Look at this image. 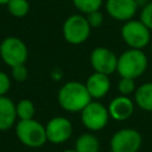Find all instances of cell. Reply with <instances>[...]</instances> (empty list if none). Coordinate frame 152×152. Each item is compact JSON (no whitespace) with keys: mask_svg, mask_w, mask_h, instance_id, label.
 Instances as JSON below:
<instances>
[{"mask_svg":"<svg viewBox=\"0 0 152 152\" xmlns=\"http://www.w3.org/2000/svg\"><path fill=\"white\" fill-rule=\"evenodd\" d=\"M137 89L135 87V82L134 78H129V77H121L118 82V90L120 93V95H131L132 93H134Z\"/></svg>","mask_w":152,"mask_h":152,"instance_id":"obj_20","label":"cell"},{"mask_svg":"<svg viewBox=\"0 0 152 152\" xmlns=\"http://www.w3.org/2000/svg\"><path fill=\"white\" fill-rule=\"evenodd\" d=\"M86 19H87L88 24L90 25V27H100L103 24V14L100 12V10L87 13Z\"/></svg>","mask_w":152,"mask_h":152,"instance_id":"obj_23","label":"cell"},{"mask_svg":"<svg viewBox=\"0 0 152 152\" xmlns=\"http://www.w3.org/2000/svg\"><path fill=\"white\" fill-rule=\"evenodd\" d=\"M8 1L10 0H0V5H7Z\"/></svg>","mask_w":152,"mask_h":152,"instance_id":"obj_25","label":"cell"},{"mask_svg":"<svg viewBox=\"0 0 152 152\" xmlns=\"http://www.w3.org/2000/svg\"><path fill=\"white\" fill-rule=\"evenodd\" d=\"M15 134L21 144L32 148H38L48 141L45 126L34 119L19 120L15 125Z\"/></svg>","mask_w":152,"mask_h":152,"instance_id":"obj_3","label":"cell"},{"mask_svg":"<svg viewBox=\"0 0 152 152\" xmlns=\"http://www.w3.org/2000/svg\"><path fill=\"white\" fill-rule=\"evenodd\" d=\"M10 88H11V78H10V76L5 71L0 70V96L6 95L8 93V90H10Z\"/></svg>","mask_w":152,"mask_h":152,"instance_id":"obj_24","label":"cell"},{"mask_svg":"<svg viewBox=\"0 0 152 152\" xmlns=\"http://www.w3.org/2000/svg\"><path fill=\"white\" fill-rule=\"evenodd\" d=\"M15 110H17V118L19 120H27V119H33L36 109L34 104L31 100L28 99H21L17 104H15Z\"/></svg>","mask_w":152,"mask_h":152,"instance_id":"obj_18","label":"cell"},{"mask_svg":"<svg viewBox=\"0 0 152 152\" xmlns=\"http://www.w3.org/2000/svg\"><path fill=\"white\" fill-rule=\"evenodd\" d=\"M77 152H100V141L93 133H83L75 141Z\"/></svg>","mask_w":152,"mask_h":152,"instance_id":"obj_16","label":"cell"},{"mask_svg":"<svg viewBox=\"0 0 152 152\" xmlns=\"http://www.w3.org/2000/svg\"><path fill=\"white\" fill-rule=\"evenodd\" d=\"M140 20L152 31V1L144 5L140 12Z\"/></svg>","mask_w":152,"mask_h":152,"instance_id":"obj_22","label":"cell"},{"mask_svg":"<svg viewBox=\"0 0 152 152\" xmlns=\"http://www.w3.org/2000/svg\"><path fill=\"white\" fill-rule=\"evenodd\" d=\"M48 141L52 144H63L68 141L72 134V124L64 116H55L45 125Z\"/></svg>","mask_w":152,"mask_h":152,"instance_id":"obj_10","label":"cell"},{"mask_svg":"<svg viewBox=\"0 0 152 152\" xmlns=\"http://www.w3.org/2000/svg\"><path fill=\"white\" fill-rule=\"evenodd\" d=\"M11 75L12 78L17 82H25L27 80L28 72H27V68L25 66V64H19L11 68Z\"/></svg>","mask_w":152,"mask_h":152,"instance_id":"obj_21","label":"cell"},{"mask_svg":"<svg viewBox=\"0 0 152 152\" xmlns=\"http://www.w3.org/2000/svg\"><path fill=\"white\" fill-rule=\"evenodd\" d=\"M72 4L80 12L87 14L100 10L102 6V0H72Z\"/></svg>","mask_w":152,"mask_h":152,"instance_id":"obj_19","label":"cell"},{"mask_svg":"<svg viewBox=\"0 0 152 152\" xmlns=\"http://www.w3.org/2000/svg\"><path fill=\"white\" fill-rule=\"evenodd\" d=\"M148 66V59L145 52L140 49H128L125 50L118 57L116 72L120 77L138 78L140 77Z\"/></svg>","mask_w":152,"mask_h":152,"instance_id":"obj_2","label":"cell"},{"mask_svg":"<svg viewBox=\"0 0 152 152\" xmlns=\"http://www.w3.org/2000/svg\"><path fill=\"white\" fill-rule=\"evenodd\" d=\"M150 49H151V52H152V40H151V43H150Z\"/></svg>","mask_w":152,"mask_h":152,"instance_id":"obj_27","label":"cell"},{"mask_svg":"<svg viewBox=\"0 0 152 152\" xmlns=\"http://www.w3.org/2000/svg\"><path fill=\"white\" fill-rule=\"evenodd\" d=\"M109 116L115 121H125L129 119L134 112V102L126 95H119L110 100L108 104Z\"/></svg>","mask_w":152,"mask_h":152,"instance_id":"obj_12","label":"cell"},{"mask_svg":"<svg viewBox=\"0 0 152 152\" xmlns=\"http://www.w3.org/2000/svg\"><path fill=\"white\" fill-rule=\"evenodd\" d=\"M138 0H106V12L115 20L127 21L133 19L137 13Z\"/></svg>","mask_w":152,"mask_h":152,"instance_id":"obj_11","label":"cell"},{"mask_svg":"<svg viewBox=\"0 0 152 152\" xmlns=\"http://www.w3.org/2000/svg\"><path fill=\"white\" fill-rule=\"evenodd\" d=\"M17 110L14 102L6 95L0 96V131H8L14 126Z\"/></svg>","mask_w":152,"mask_h":152,"instance_id":"obj_14","label":"cell"},{"mask_svg":"<svg viewBox=\"0 0 152 152\" xmlns=\"http://www.w3.org/2000/svg\"><path fill=\"white\" fill-rule=\"evenodd\" d=\"M84 84L91 99H102L108 94L110 89L109 75L94 71L88 76Z\"/></svg>","mask_w":152,"mask_h":152,"instance_id":"obj_13","label":"cell"},{"mask_svg":"<svg viewBox=\"0 0 152 152\" xmlns=\"http://www.w3.org/2000/svg\"><path fill=\"white\" fill-rule=\"evenodd\" d=\"M141 134L134 128L116 131L110 138V152H138L141 147Z\"/></svg>","mask_w":152,"mask_h":152,"instance_id":"obj_8","label":"cell"},{"mask_svg":"<svg viewBox=\"0 0 152 152\" xmlns=\"http://www.w3.org/2000/svg\"><path fill=\"white\" fill-rule=\"evenodd\" d=\"M134 101L140 109L152 113V82H146L135 89Z\"/></svg>","mask_w":152,"mask_h":152,"instance_id":"obj_15","label":"cell"},{"mask_svg":"<svg viewBox=\"0 0 152 152\" xmlns=\"http://www.w3.org/2000/svg\"><path fill=\"white\" fill-rule=\"evenodd\" d=\"M57 100L64 110L70 113H81L82 109L91 101V96L84 83L69 81L59 88Z\"/></svg>","mask_w":152,"mask_h":152,"instance_id":"obj_1","label":"cell"},{"mask_svg":"<svg viewBox=\"0 0 152 152\" xmlns=\"http://www.w3.org/2000/svg\"><path fill=\"white\" fill-rule=\"evenodd\" d=\"M62 152H77V151H76L75 148H74V150L70 148V150H64V151H62Z\"/></svg>","mask_w":152,"mask_h":152,"instance_id":"obj_26","label":"cell"},{"mask_svg":"<svg viewBox=\"0 0 152 152\" xmlns=\"http://www.w3.org/2000/svg\"><path fill=\"white\" fill-rule=\"evenodd\" d=\"M121 37L128 48L142 50L151 43V30L140 19H131L122 25Z\"/></svg>","mask_w":152,"mask_h":152,"instance_id":"obj_4","label":"cell"},{"mask_svg":"<svg viewBox=\"0 0 152 152\" xmlns=\"http://www.w3.org/2000/svg\"><path fill=\"white\" fill-rule=\"evenodd\" d=\"M6 6L8 13L14 18H24L30 11V2L27 0H10Z\"/></svg>","mask_w":152,"mask_h":152,"instance_id":"obj_17","label":"cell"},{"mask_svg":"<svg viewBox=\"0 0 152 152\" xmlns=\"http://www.w3.org/2000/svg\"><path fill=\"white\" fill-rule=\"evenodd\" d=\"M0 57L10 68L25 64L28 57L26 44L18 37H6L0 43Z\"/></svg>","mask_w":152,"mask_h":152,"instance_id":"obj_6","label":"cell"},{"mask_svg":"<svg viewBox=\"0 0 152 152\" xmlns=\"http://www.w3.org/2000/svg\"><path fill=\"white\" fill-rule=\"evenodd\" d=\"M90 65L96 72L110 75L116 71L118 56L108 48L97 46L90 53Z\"/></svg>","mask_w":152,"mask_h":152,"instance_id":"obj_9","label":"cell"},{"mask_svg":"<svg viewBox=\"0 0 152 152\" xmlns=\"http://www.w3.org/2000/svg\"><path fill=\"white\" fill-rule=\"evenodd\" d=\"M109 118L108 108L97 101H90L81 112V121L90 132L103 129Z\"/></svg>","mask_w":152,"mask_h":152,"instance_id":"obj_7","label":"cell"},{"mask_svg":"<svg viewBox=\"0 0 152 152\" xmlns=\"http://www.w3.org/2000/svg\"><path fill=\"white\" fill-rule=\"evenodd\" d=\"M90 25L88 24L86 15L72 14L68 17L63 24L62 32L64 39L71 45L83 44L90 36Z\"/></svg>","mask_w":152,"mask_h":152,"instance_id":"obj_5","label":"cell"}]
</instances>
